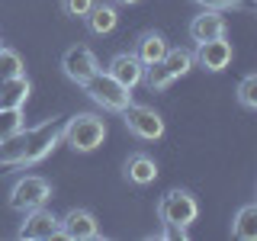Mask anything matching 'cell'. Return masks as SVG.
<instances>
[{
	"label": "cell",
	"instance_id": "27",
	"mask_svg": "<svg viewBox=\"0 0 257 241\" xmlns=\"http://www.w3.org/2000/svg\"><path fill=\"white\" fill-rule=\"evenodd\" d=\"M247 4H251V0H247Z\"/></svg>",
	"mask_w": 257,
	"mask_h": 241
},
{
	"label": "cell",
	"instance_id": "16",
	"mask_svg": "<svg viewBox=\"0 0 257 241\" xmlns=\"http://www.w3.org/2000/svg\"><path fill=\"white\" fill-rule=\"evenodd\" d=\"M84 20H87V26H90L93 36H106V32L116 29L119 16H116V7H109V4H93L90 13H87Z\"/></svg>",
	"mask_w": 257,
	"mask_h": 241
},
{
	"label": "cell",
	"instance_id": "4",
	"mask_svg": "<svg viewBox=\"0 0 257 241\" xmlns=\"http://www.w3.org/2000/svg\"><path fill=\"white\" fill-rule=\"evenodd\" d=\"M158 215H161V225H180V228H190L199 215V203L196 196L187 190H171L161 196L158 203Z\"/></svg>",
	"mask_w": 257,
	"mask_h": 241
},
{
	"label": "cell",
	"instance_id": "15",
	"mask_svg": "<svg viewBox=\"0 0 257 241\" xmlns=\"http://www.w3.org/2000/svg\"><path fill=\"white\" fill-rule=\"evenodd\" d=\"M125 177H128L132 183H139V187L155 183V177H158L155 158H148V155H132V158L125 161Z\"/></svg>",
	"mask_w": 257,
	"mask_h": 241
},
{
	"label": "cell",
	"instance_id": "5",
	"mask_svg": "<svg viewBox=\"0 0 257 241\" xmlns=\"http://www.w3.org/2000/svg\"><path fill=\"white\" fill-rule=\"evenodd\" d=\"M52 199V183L45 177H36V174H26L13 183L10 190V206L16 212H29V209H39Z\"/></svg>",
	"mask_w": 257,
	"mask_h": 241
},
{
	"label": "cell",
	"instance_id": "26",
	"mask_svg": "<svg viewBox=\"0 0 257 241\" xmlns=\"http://www.w3.org/2000/svg\"><path fill=\"white\" fill-rule=\"evenodd\" d=\"M116 4H122V7H132V4H142V0H116Z\"/></svg>",
	"mask_w": 257,
	"mask_h": 241
},
{
	"label": "cell",
	"instance_id": "6",
	"mask_svg": "<svg viewBox=\"0 0 257 241\" xmlns=\"http://www.w3.org/2000/svg\"><path fill=\"white\" fill-rule=\"evenodd\" d=\"M122 119H125V129L135 135V139H145V142H155L164 135V119L161 112H155L151 106H139V103H128L122 109Z\"/></svg>",
	"mask_w": 257,
	"mask_h": 241
},
{
	"label": "cell",
	"instance_id": "20",
	"mask_svg": "<svg viewBox=\"0 0 257 241\" xmlns=\"http://www.w3.org/2000/svg\"><path fill=\"white\" fill-rule=\"evenodd\" d=\"M20 74H23V58L13 48L0 45V80H10V77H20Z\"/></svg>",
	"mask_w": 257,
	"mask_h": 241
},
{
	"label": "cell",
	"instance_id": "25",
	"mask_svg": "<svg viewBox=\"0 0 257 241\" xmlns=\"http://www.w3.org/2000/svg\"><path fill=\"white\" fill-rule=\"evenodd\" d=\"M164 238H171V241H187V228H180V225H164Z\"/></svg>",
	"mask_w": 257,
	"mask_h": 241
},
{
	"label": "cell",
	"instance_id": "8",
	"mask_svg": "<svg viewBox=\"0 0 257 241\" xmlns=\"http://www.w3.org/2000/svg\"><path fill=\"white\" fill-rule=\"evenodd\" d=\"M61 71H64V77H71L74 84H84L87 77H93L96 71H100V61H96V55L87 45H74V48L64 52Z\"/></svg>",
	"mask_w": 257,
	"mask_h": 241
},
{
	"label": "cell",
	"instance_id": "24",
	"mask_svg": "<svg viewBox=\"0 0 257 241\" xmlns=\"http://www.w3.org/2000/svg\"><path fill=\"white\" fill-rule=\"evenodd\" d=\"M203 10H241L247 0H196Z\"/></svg>",
	"mask_w": 257,
	"mask_h": 241
},
{
	"label": "cell",
	"instance_id": "13",
	"mask_svg": "<svg viewBox=\"0 0 257 241\" xmlns=\"http://www.w3.org/2000/svg\"><path fill=\"white\" fill-rule=\"evenodd\" d=\"M29 80L26 74L10 77V80H0V109H23L29 100Z\"/></svg>",
	"mask_w": 257,
	"mask_h": 241
},
{
	"label": "cell",
	"instance_id": "1",
	"mask_svg": "<svg viewBox=\"0 0 257 241\" xmlns=\"http://www.w3.org/2000/svg\"><path fill=\"white\" fill-rule=\"evenodd\" d=\"M61 135H64V116H52L32 129L23 126V167L39 164L42 158H48L52 148L61 142Z\"/></svg>",
	"mask_w": 257,
	"mask_h": 241
},
{
	"label": "cell",
	"instance_id": "21",
	"mask_svg": "<svg viewBox=\"0 0 257 241\" xmlns=\"http://www.w3.org/2000/svg\"><path fill=\"white\" fill-rule=\"evenodd\" d=\"M238 103L247 109H257V74H247L238 84Z\"/></svg>",
	"mask_w": 257,
	"mask_h": 241
},
{
	"label": "cell",
	"instance_id": "7",
	"mask_svg": "<svg viewBox=\"0 0 257 241\" xmlns=\"http://www.w3.org/2000/svg\"><path fill=\"white\" fill-rule=\"evenodd\" d=\"M26 219L20 225V235L23 241H48V238H61V219L58 215H52L45 206L39 209H29V212H23Z\"/></svg>",
	"mask_w": 257,
	"mask_h": 241
},
{
	"label": "cell",
	"instance_id": "19",
	"mask_svg": "<svg viewBox=\"0 0 257 241\" xmlns=\"http://www.w3.org/2000/svg\"><path fill=\"white\" fill-rule=\"evenodd\" d=\"M142 84H148V90L151 93H161V90H167V87L174 84V77H171V71L164 68V64H148L145 68V77H142Z\"/></svg>",
	"mask_w": 257,
	"mask_h": 241
},
{
	"label": "cell",
	"instance_id": "12",
	"mask_svg": "<svg viewBox=\"0 0 257 241\" xmlns=\"http://www.w3.org/2000/svg\"><path fill=\"white\" fill-rule=\"evenodd\" d=\"M225 36V16L222 10H203L199 16L190 20V39L193 42H209V39H219Z\"/></svg>",
	"mask_w": 257,
	"mask_h": 241
},
{
	"label": "cell",
	"instance_id": "2",
	"mask_svg": "<svg viewBox=\"0 0 257 241\" xmlns=\"http://www.w3.org/2000/svg\"><path fill=\"white\" fill-rule=\"evenodd\" d=\"M61 139L74 151L87 155V151H96L103 145V139H106V123H103L100 116H93V112H77V116L64 119V135Z\"/></svg>",
	"mask_w": 257,
	"mask_h": 241
},
{
	"label": "cell",
	"instance_id": "3",
	"mask_svg": "<svg viewBox=\"0 0 257 241\" xmlns=\"http://www.w3.org/2000/svg\"><path fill=\"white\" fill-rule=\"evenodd\" d=\"M87 90V96H90L93 103H100L103 109H109V112H122L128 103H132V90L128 87H122L116 77L109 74V71H96L93 77H87L84 84H80Z\"/></svg>",
	"mask_w": 257,
	"mask_h": 241
},
{
	"label": "cell",
	"instance_id": "17",
	"mask_svg": "<svg viewBox=\"0 0 257 241\" xmlns=\"http://www.w3.org/2000/svg\"><path fill=\"white\" fill-rule=\"evenodd\" d=\"M231 235L238 241H257V206L254 203L238 209L235 222H231Z\"/></svg>",
	"mask_w": 257,
	"mask_h": 241
},
{
	"label": "cell",
	"instance_id": "22",
	"mask_svg": "<svg viewBox=\"0 0 257 241\" xmlns=\"http://www.w3.org/2000/svg\"><path fill=\"white\" fill-rule=\"evenodd\" d=\"M23 129V109H0V139Z\"/></svg>",
	"mask_w": 257,
	"mask_h": 241
},
{
	"label": "cell",
	"instance_id": "10",
	"mask_svg": "<svg viewBox=\"0 0 257 241\" xmlns=\"http://www.w3.org/2000/svg\"><path fill=\"white\" fill-rule=\"evenodd\" d=\"M193 61L206 71H225L231 64V42H225V36L199 42V48L193 52Z\"/></svg>",
	"mask_w": 257,
	"mask_h": 241
},
{
	"label": "cell",
	"instance_id": "11",
	"mask_svg": "<svg viewBox=\"0 0 257 241\" xmlns=\"http://www.w3.org/2000/svg\"><path fill=\"white\" fill-rule=\"evenodd\" d=\"M109 74L119 80L122 87H128V90H135V87L142 84V77H145V64L135 58L132 52H122V55H116V58L109 61Z\"/></svg>",
	"mask_w": 257,
	"mask_h": 241
},
{
	"label": "cell",
	"instance_id": "18",
	"mask_svg": "<svg viewBox=\"0 0 257 241\" xmlns=\"http://www.w3.org/2000/svg\"><path fill=\"white\" fill-rule=\"evenodd\" d=\"M161 64H164V68L171 71V77L177 80V77L187 74L196 61H193V52H190V48H167V55L161 58Z\"/></svg>",
	"mask_w": 257,
	"mask_h": 241
},
{
	"label": "cell",
	"instance_id": "23",
	"mask_svg": "<svg viewBox=\"0 0 257 241\" xmlns=\"http://www.w3.org/2000/svg\"><path fill=\"white\" fill-rule=\"evenodd\" d=\"M93 4H96V0H61V13L74 16V20H84V16L90 13Z\"/></svg>",
	"mask_w": 257,
	"mask_h": 241
},
{
	"label": "cell",
	"instance_id": "9",
	"mask_svg": "<svg viewBox=\"0 0 257 241\" xmlns=\"http://www.w3.org/2000/svg\"><path fill=\"white\" fill-rule=\"evenodd\" d=\"M61 238H68V241H93V238H100V225H96L93 212H87V209H71V212L61 219Z\"/></svg>",
	"mask_w": 257,
	"mask_h": 241
},
{
	"label": "cell",
	"instance_id": "14",
	"mask_svg": "<svg viewBox=\"0 0 257 241\" xmlns=\"http://www.w3.org/2000/svg\"><path fill=\"white\" fill-rule=\"evenodd\" d=\"M132 55L145 64V68H148V64H158V61L167 55V39L161 36V32H142L139 42H135V52H132Z\"/></svg>",
	"mask_w": 257,
	"mask_h": 241
}]
</instances>
